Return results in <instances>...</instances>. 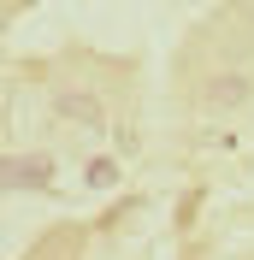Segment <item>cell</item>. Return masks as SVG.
<instances>
[{"label":"cell","mask_w":254,"mask_h":260,"mask_svg":"<svg viewBox=\"0 0 254 260\" xmlns=\"http://www.w3.org/2000/svg\"><path fill=\"white\" fill-rule=\"evenodd\" d=\"M71 254H77V231H53L48 243H36L24 260H71Z\"/></svg>","instance_id":"3957f363"},{"label":"cell","mask_w":254,"mask_h":260,"mask_svg":"<svg viewBox=\"0 0 254 260\" xmlns=\"http://www.w3.org/2000/svg\"><path fill=\"white\" fill-rule=\"evenodd\" d=\"M248 95H254V71H213L201 83V107L207 113H237Z\"/></svg>","instance_id":"6da1fadb"},{"label":"cell","mask_w":254,"mask_h":260,"mask_svg":"<svg viewBox=\"0 0 254 260\" xmlns=\"http://www.w3.org/2000/svg\"><path fill=\"white\" fill-rule=\"evenodd\" d=\"M53 118L65 130H101V101L89 89H59L53 95Z\"/></svg>","instance_id":"7a4b0ae2"}]
</instances>
